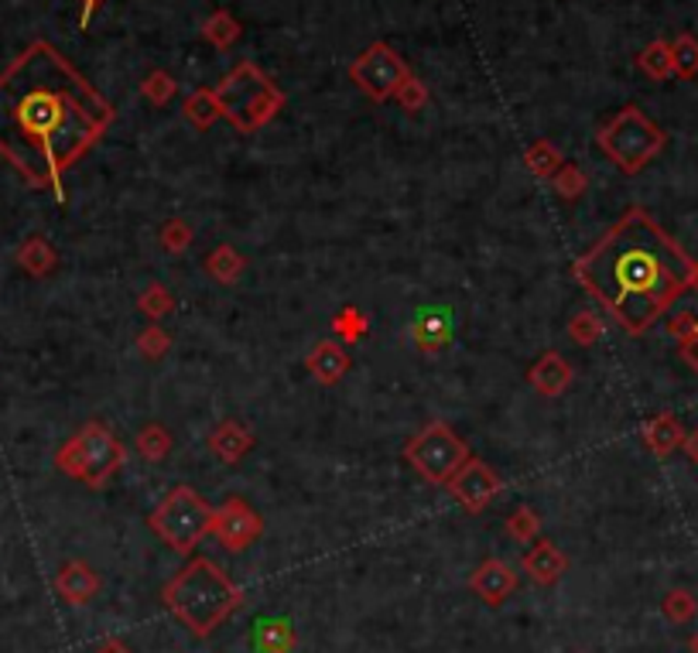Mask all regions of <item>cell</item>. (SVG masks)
I'll return each mask as SVG.
<instances>
[{
    "label": "cell",
    "instance_id": "obj_10",
    "mask_svg": "<svg viewBox=\"0 0 698 653\" xmlns=\"http://www.w3.org/2000/svg\"><path fill=\"white\" fill-rule=\"evenodd\" d=\"M503 489V479L493 466H487L482 458H469L466 466L449 479V493L455 497V503H463L469 513L487 510Z\"/></svg>",
    "mask_w": 698,
    "mask_h": 653
},
{
    "label": "cell",
    "instance_id": "obj_31",
    "mask_svg": "<svg viewBox=\"0 0 698 653\" xmlns=\"http://www.w3.org/2000/svg\"><path fill=\"white\" fill-rule=\"evenodd\" d=\"M158 240H161V247H165L168 254H185V250L193 247L196 233H193V226L185 223V220H168L165 226L158 230Z\"/></svg>",
    "mask_w": 698,
    "mask_h": 653
},
{
    "label": "cell",
    "instance_id": "obj_43",
    "mask_svg": "<svg viewBox=\"0 0 698 653\" xmlns=\"http://www.w3.org/2000/svg\"><path fill=\"white\" fill-rule=\"evenodd\" d=\"M691 653H698V633L691 637Z\"/></svg>",
    "mask_w": 698,
    "mask_h": 653
},
{
    "label": "cell",
    "instance_id": "obj_29",
    "mask_svg": "<svg viewBox=\"0 0 698 653\" xmlns=\"http://www.w3.org/2000/svg\"><path fill=\"white\" fill-rule=\"evenodd\" d=\"M138 305H141V312L148 315V318H165L168 312H175V294L165 288V284H148L144 291H141V298H138Z\"/></svg>",
    "mask_w": 698,
    "mask_h": 653
},
{
    "label": "cell",
    "instance_id": "obj_26",
    "mask_svg": "<svg viewBox=\"0 0 698 653\" xmlns=\"http://www.w3.org/2000/svg\"><path fill=\"white\" fill-rule=\"evenodd\" d=\"M133 445H138V452L148 462H161V458H168V452H172V434H168V428H161V424H148V428L138 431Z\"/></svg>",
    "mask_w": 698,
    "mask_h": 653
},
{
    "label": "cell",
    "instance_id": "obj_19",
    "mask_svg": "<svg viewBox=\"0 0 698 653\" xmlns=\"http://www.w3.org/2000/svg\"><path fill=\"white\" fill-rule=\"evenodd\" d=\"M18 267L32 278H48L59 267V254L45 236H28L18 247Z\"/></svg>",
    "mask_w": 698,
    "mask_h": 653
},
{
    "label": "cell",
    "instance_id": "obj_25",
    "mask_svg": "<svg viewBox=\"0 0 698 653\" xmlns=\"http://www.w3.org/2000/svg\"><path fill=\"white\" fill-rule=\"evenodd\" d=\"M671 336L678 339L685 363H688V366L698 373V315H691V312H682V315H675V318H671Z\"/></svg>",
    "mask_w": 698,
    "mask_h": 653
},
{
    "label": "cell",
    "instance_id": "obj_28",
    "mask_svg": "<svg viewBox=\"0 0 698 653\" xmlns=\"http://www.w3.org/2000/svg\"><path fill=\"white\" fill-rule=\"evenodd\" d=\"M507 534L514 540H524V544H534L542 534V516L534 513L531 506H517L514 513L507 516Z\"/></svg>",
    "mask_w": 698,
    "mask_h": 653
},
{
    "label": "cell",
    "instance_id": "obj_20",
    "mask_svg": "<svg viewBox=\"0 0 698 653\" xmlns=\"http://www.w3.org/2000/svg\"><path fill=\"white\" fill-rule=\"evenodd\" d=\"M244 267H247V260L240 257V250H236V247H230V243H220V247L206 257V270H209V278H212V281H220V284H233V281H240V275H244Z\"/></svg>",
    "mask_w": 698,
    "mask_h": 653
},
{
    "label": "cell",
    "instance_id": "obj_14",
    "mask_svg": "<svg viewBox=\"0 0 698 653\" xmlns=\"http://www.w3.org/2000/svg\"><path fill=\"white\" fill-rule=\"evenodd\" d=\"M305 366H309V373L318 380V384L333 387V384H339V380L349 373V366H353V357H349V349L339 339H326V342L312 346Z\"/></svg>",
    "mask_w": 698,
    "mask_h": 653
},
{
    "label": "cell",
    "instance_id": "obj_2",
    "mask_svg": "<svg viewBox=\"0 0 698 653\" xmlns=\"http://www.w3.org/2000/svg\"><path fill=\"white\" fill-rule=\"evenodd\" d=\"M575 278L630 336H643L695 288V260L651 212L627 209L596 247L575 260Z\"/></svg>",
    "mask_w": 698,
    "mask_h": 653
},
{
    "label": "cell",
    "instance_id": "obj_39",
    "mask_svg": "<svg viewBox=\"0 0 698 653\" xmlns=\"http://www.w3.org/2000/svg\"><path fill=\"white\" fill-rule=\"evenodd\" d=\"M394 100H397L400 106H405L408 114H418L421 106L428 103V86L421 83V79H415V75H411L408 83L397 90V96H394Z\"/></svg>",
    "mask_w": 698,
    "mask_h": 653
},
{
    "label": "cell",
    "instance_id": "obj_30",
    "mask_svg": "<svg viewBox=\"0 0 698 653\" xmlns=\"http://www.w3.org/2000/svg\"><path fill=\"white\" fill-rule=\"evenodd\" d=\"M257 646L267 653H288L294 646V633L284 622H260L257 626Z\"/></svg>",
    "mask_w": 698,
    "mask_h": 653
},
{
    "label": "cell",
    "instance_id": "obj_35",
    "mask_svg": "<svg viewBox=\"0 0 698 653\" xmlns=\"http://www.w3.org/2000/svg\"><path fill=\"white\" fill-rule=\"evenodd\" d=\"M661 609H664V616H667L671 622H688V619L698 613V603H695V595H691V592L675 588V592H667V595H664Z\"/></svg>",
    "mask_w": 698,
    "mask_h": 653
},
{
    "label": "cell",
    "instance_id": "obj_24",
    "mask_svg": "<svg viewBox=\"0 0 698 653\" xmlns=\"http://www.w3.org/2000/svg\"><path fill=\"white\" fill-rule=\"evenodd\" d=\"M240 35H244V28H240V21H236L230 11H217L212 18H206V24H202V38H206L209 45H217V48L236 45Z\"/></svg>",
    "mask_w": 698,
    "mask_h": 653
},
{
    "label": "cell",
    "instance_id": "obj_38",
    "mask_svg": "<svg viewBox=\"0 0 698 653\" xmlns=\"http://www.w3.org/2000/svg\"><path fill=\"white\" fill-rule=\"evenodd\" d=\"M133 346H138V352L144 360H161L172 349V336L165 329H158V325H148V329H141V336Z\"/></svg>",
    "mask_w": 698,
    "mask_h": 653
},
{
    "label": "cell",
    "instance_id": "obj_9",
    "mask_svg": "<svg viewBox=\"0 0 698 653\" xmlns=\"http://www.w3.org/2000/svg\"><path fill=\"white\" fill-rule=\"evenodd\" d=\"M349 75H353V83L370 100H394L397 90L411 79V69L397 48H391L387 42H377V45H370L353 66H349Z\"/></svg>",
    "mask_w": 698,
    "mask_h": 653
},
{
    "label": "cell",
    "instance_id": "obj_3",
    "mask_svg": "<svg viewBox=\"0 0 698 653\" xmlns=\"http://www.w3.org/2000/svg\"><path fill=\"white\" fill-rule=\"evenodd\" d=\"M161 598L193 637H209L244 603V595L230 582L226 571L209 558H193L178 575H172Z\"/></svg>",
    "mask_w": 698,
    "mask_h": 653
},
{
    "label": "cell",
    "instance_id": "obj_21",
    "mask_svg": "<svg viewBox=\"0 0 698 653\" xmlns=\"http://www.w3.org/2000/svg\"><path fill=\"white\" fill-rule=\"evenodd\" d=\"M637 69H640L643 75L658 79V83H664V79L675 75V59H671V42H661V38L651 42V45L637 56Z\"/></svg>",
    "mask_w": 698,
    "mask_h": 653
},
{
    "label": "cell",
    "instance_id": "obj_41",
    "mask_svg": "<svg viewBox=\"0 0 698 653\" xmlns=\"http://www.w3.org/2000/svg\"><path fill=\"white\" fill-rule=\"evenodd\" d=\"M96 653H130V650H127L124 640H103V643L96 646Z\"/></svg>",
    "mask_w": 698,
    "mask_h": 653
},
{
    "label": "cell",
    "instance_id": "obj_11",
    "mask_svg": "<svg viewBox=\"0 0 698 653\" xmlns=\"http://www.w3.org/2000/svg\"><path fill=\"white\" fill-rule=\"evenodd\" d=\"M264 521L260 513L240 497H230L223 506H217V521H212V534L220 537L226 551H247L251 544L260 537Z\"/></svg>",
    "mask_w": 698,
    "mask_h": 653
},
{
    "label": "cell",
    "instance_id": "obj_6",
    "mask_svg": "<svg viewBox=\"0 0 698 653\" xmlns=\"http://www.w3.org/2000/svg\"><path fill=\"white\" fill-rule=\"evenodd\" d=\"M56 466L69 479L86 482L90 489H103L124 466V445L114 439V431L106 424L90 421L59 448Z\"/></svg>",
    "mask_w": 698,
    "mask_h": 653
},
{
    "label": "cell",
    "instance_id": "obj_45",
    "mask_svg": "<svg viewBox=\"0 0 698 653\" xmlns=\"http://www.w3.org/2000/svg\"><path fill=\"white\" fill-rule=\"evenodd\" d=\"M579 653H582V650H579Z\"/></svg>",
    "mask_w": 698,
    "mask_h": 653
},
{
    "label": "cell",
    "instance_id": "obj_36",
    "mask_svg": "<svg viewBox=\"0 0 698 653\" xmlns=\"http://www.w3.org/2000/svg\"><path fill=\"white\" fill-rule=\"evenodd\" d=\"M569 336L579 342V346H593L600 336H603V322L596 318V312H575L572 322H569Z\"/></svg>",
    "mask_w": 698,
    "mask_h": 653
},
{
    "label": "cell",
    "instance_id": "obj_1",
    "mask_svg": "<svg viewBox=\"0 0 698 653\" xmlns=\"http://www.w3.org/2000/svg\"><path fill=\"white\" fill-rule=\"evenodd\" d=\"M114 124V106L56 45L35 42L0 72V154L18 175L56 193Z\"/></svg>",
    "mask_w": 698,
    "mask_h": 653
},
{
    "label": "cell",
    "instance_id": "obj_44",
    "mask_svg": "<svg viewBox=\"0 0 698 653\" xmlns=\"http://www.w3.org/2000/svg\"><path fill=\"white\" fill-rule=\"evenodd\" d=\"M695 288H698V264H695Z\"/></svg>",
    "mask_w": 698,
    "mask_h": 653
},
{
    "label": "cell",
    "instance_id": "obj_27",
    "mask_svg": "<svg viewBox=\"0 0 698 653\" xmlns=\"http://www.w3.org/2000/svg\"><path fill=\"white\" fill-rule=\"evenodd\" d=\"M671 59H675V75L691 79L698 75V38L695 35H678L671 42Z\"/></svg>",
    "mask_w": 698,
    "mask_h": 653
},
{
    "label": "cell",
    "instance_id": "obj_34",
    "mask_svg": "<svg viewBox=\"0 0 698 653\" xmlns=\"http://www.w3.org/2000/svg\"><path fill=\"white\" fill-rule=\"evenodd\" d=\"M415 342L421 352H435L449 342V329H445V322L439 315H428L418 329H415Z\"/></svg>",
    "mask_w": 698,
    "mask_h": 653
},
{
    "label": "cell",
    "instance_id": "obj_8",
    "mask_svg": "<svg viewBox=\"0 0 698 653\" xmlns=\"http://www.w3.org/2000/svg\"><path fill=\"white\" fill-rule=\"evenodd\" d=\"M405 458L421 479L449 486V479L459 473L473 455H469V445L445 421H432L405 445Z\"/></svg>",
    "mask_w": 698,
    "mask_h": 653
},
{
    "label": "cell",
    "instance_id": "obj_12",
    "mask_svg": "<svg viewBox=\"0 0 698 653\" xmlns=\"http://www.w3.org/2000/svg\"><path fill=\"white\" fill-rule=\"evenodd\" d=\"M469 588L487 606H503L507 598L517 592V575H514V568H510L507 561L490 558V561H482L473 571V575H469Z\"/></svg>",
    "mask_w": 698,
    "mask_h": 653
},
{
    "label": "cell",
    "instance_id": "obj_13",
    "mask_svg": "<svg viewBox=\"0 0 698 653\" xmlns=\"http://www.w3.org/2000/svg\"><path fill=\"white\" fill-rule=\"evenodd\" d=\"M521 568H524V575H531L534 585H555L569 571V558L561 555V548H558L555 540H545L542 537V540H534L531 548H527Z\"/></svg>",
    "mask_w": 698,
    "mask_h": 653
},
{
    "label": "cell",
    "instance_id": "obj_22",
    "mask_svg": "<svg viewBox=\"0 0 698 653\" xmlns=\"http://www.w3.org/2000/svg\"><path fill=\"white\" fill-rule=\"evenodd\" d=\"M524 165L534 178H555V172L566 165V158L558 154V148L551 141H534L527 151H524Z\"/></svg>",
    "mask_w": 698,
    "mask_h": 653
},
{
    "label": "cell",
    "instance_id": "obj_5",
    "mask_svg": "<svg viewBox=\"0 0 698 653\" xmlns=\"http://www.w3.org/2000/svg\"><path fill=\"white\" fill-rule=\"evenodd\" d=\"M596 141H600L603 154L624 175H637V172L648 168L651 161L664 151L667 133L648 114H643L640 106H624L620 114L609 117L600 127Z\"/></svg>",
    "mask_w": 698,
    "mask_h": 653
},
{
    "label": "cell",
    "instance_id": "obj_40",
    "mask_svg": "<svg viewBox=\"0 0 698 653\" xmlns=\"http://www.w3.org/2000/svg\"><path fill=\"white\" fill-rule=\"evenodd\" d=\"M682 452L688 455V462H695L698 466V428L691 434H685V442H682Z\"/></svg>",
    "mask_w": 698,
    "mask_h": 653
},
{
    "label": "cell",
    "instance_id": "obj_16",
    "mask_svg": "<svg viewBox=\"0 0 698 653\" xmlns=\"http://www.w3.org/2000/svg\"><path fill=\"white\" fill-rule=\"evenodd\" d=\"M56 588L69 606H86L100 592V575L86 561H66L56 575Z\"/></svg>",
    "mask_w": 698,
    "mask_h": 653
},
{
    "label": "cell",
    "instance_id": "obj_33",
    "mask_svg": "<svg viewBox=\"0 0 698 653\" xmlns=\"http://www.w3.org/2000/svg\"><path fill=\"white\" fill-rule=\"evenodd\" d=\"M333 329L342 342H360L370 329V322L360 308H342L336 318H333Z\"/></svg>",
    "mask_w": 698,
    "mask_h": 653
},
{
    "label": "cell",
    "instance_id": "obj_18",
    "mask_svg": "<svg viewBox=\"0 0 698 653\" xmlns=\"http://www.w3.org/2000/svg\"><path fill=\"white\" fill-rule=\"evenodd\" d=\"M685 428H682V421L671 415V411H661V415H654L648 424H643V445H648L654 455H661V458H667V455H675L678 448H682V442H685Z\"/></svg>",
    "mask_w": 698,
    "mask_h": 653
},
{
    "label": "cell",
    "instance_id": "obj_42",
    "mask_svg": "<svg viewBox=\"0 0 698 653\" xmlns=\"http://www.w3.org/2000/svg\"><path fill=\"white\" fill-rule=\"evenodd\" d=\"M103 4V0H83V24H90V18H93V11Z\"/></svg>",
    "mask_w": 698,
    "mask_h": 653
},
{
    "label": "cell",
    "instance_id": "obj_37",
    "mask_svg": "<svg viewBox=\"0 0 698 653\" xmlns=\"http://www.w3.org/2000/svg\"><path fill=\"white\" fill-rule=\"evenodd\" d=\"M175 90H178V83L168 75V72H151L144 83H141V93H144V100L148 103H154V106H165L172 96H175Z\"/></svg>",
    "mask_w": 698,
    "mask_h": 653
},
{
    "label": "cell",
    "instance_id": "obj_7",
    "mask_svg": "<svg viewBox=\"0 0 698 653\" xmlns=\"http://www.w3.org/2000/svg\"><path fill=\"white\" fill-rule=\"evenodd\" d=\"M212 521H217V510H212L193 486H175L172 493L154 506L148 524L175 555H189L206 534H212Z\"/></svg>",
    "mask_w": 698,
    "mask_h": 653
},
{
    "label": "cell",
    "instance_id": "obj_4",
    "mask_svg": "<svg viewBox=\"0 0 698 653\" xmlns=\"http://www.w3.org/2000/svg\"><path fill=\"white\" fill-rule=\"evenodd\" d=\"M212 96H217L220 117L230 120L240 133H254L264 124H271L284 106V93L278 90V83L254 62H240L233 72H226Z\"/></svg>",
    "mask_w": 698,
    "mask_h": 653
},
{
    "label": "cell",
    "instance_id": "obj_23",
    "mask_svg": "<svg viewBox=\"0 0 698 653\" xmlns=\"http://www.w3.org/2000/svg\"><path fill=\"white\" fill-rule=\"evenodd\" d=\"M182 114H185V120H189L196 130H209L212 124L220 120V106H217V96H212V90H196L189 100H185Z\"/></svg>",
    "mask_w": 698,
    "mask_h": 653
},
{
    "label": "cell",
    "instance_id": "obj_15",
    "mask_svg": "<svg viewBox=\"0 0 698 653\" xmlns=\"http://www.w3.org/2000/svg\"><path fill=\"white\" fill-rule=\"evenodd\" d=\"M527 380H531V387L538 390L542 397H561V394L569 390V384H572V366H569L566 357H561V352L548 349L545 357L531 366Z\"/></svg>",
    "mask_w": 698,
    "mask_h": 653
},
{
    "label": "cell",
    "instance_id": "obj_32",
    "mask_svg": "<svg viewBox=\"0 0 698 653\" xmlns=\"http://www.w3.org/2000/svg\"><path fill=\"white\" fill-rule=\"evenodd\" d=\"M551 185H555V193L561 196V199H579L582 193H585V175H582V168L579 165H572V161H566V165H561L558 172H555V178H551Z\"/></svg>",
    "mask_w": 698,
    "mask_h": 653
},
{
    "label": "cell",
    "instance_id": "obj_17",
    "mask_svg": "<svg viewBox=\"0 0 698 653\" xmlns=\"http://www.w3.org/2000/svg\"><path fill=\"white\" fill-rule=\"evenodd\" d=\"M254 445H257L254 431L247 424H240V421H220L217 428H212V434H209L212 455H220L226 466H236V462L244 458Z\"/></svg>",
    "mask_w": 698,
    "mask_h": 653
}]
</instances>
